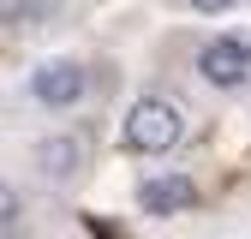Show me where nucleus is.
Returning a JSON list of instances; mask_svg holds the SVG:
<instances>
[{
    "label": "nucleus",
    "instance_id": "f257e3e1",
    "mask_svg": "<svg viewBox=\"0 0 251 239\" xmlns=\"http://www.w3.org/2000/svg\"><path fill=\"white\" fill-rule=\"evenodd\" d=\"M120 143L132 156H168L179 143V108L168 96H138L126 108V126H120Z\"/></svg>",
    "mask_w": 251,
    "mask_h": 239
},
{
    "label": "nucleus",
    "instance_id": "f03ea898",
    "mask_svg": "<svg viewBox=\"0 0 251 239\" xmlns=\"http://www.w3.org/2000/svg\"><path fill=\"white\" fill-rule=\"evenodd\" d=\"M90 96V72H84V60H72V54H54V60H42L36 72H30V102L36 108H78Z\"/></svg>",
    "mask_w": 251,
    "mask_h": 239
},
{
    "label": "nucleus",
    "instance_id": "7ed1b4c3",
    "mask_svg": "<svg viewBox=\"0 0 251 239\" xmlns=\"http://www.w3.org/2000/svg\"><path fill=\"white\" fill-rule=\"evenodd\" d=\"M198 78L215 84V90H239L251 78V42L245 36H215L198 48Z\"/></svg>",
    "mask_w": 251,
    "mask_h": 239
},
{
    "label": "nucleus",
    "instance_id": "20e7f679",
    "mask_svg": "<svg viewBox=\"0 0 251 239\" xmlns=\"http://www.w3.org/2000/svg\"><path fill=\"white\" fill-rule=\"evenodd\" d=\"M138 209H144V215H185V209H198V179L155 173V179L138 186Z\"/></svg>",
    "mask_w": 251,
    "mask_h": 239
},
{
    "label": "nucleus",
    "instance_id": "39448f33",
    "mask_svg": "<svg viewBox=\"0 0 251 239\" xmlns=\"http://www.w3.org/2000/svg\"><path fill=\"white\" fill-rule=\"evenodd\" d=\"M30 162H36L42 179H78L84 173V138L78 132H48L36 149H30Z\"/></svg>",
    "mask_w": 251,
    "mask_h": 239
},
{
    "label": "nucleus",
    "instance_id": "423d86ee",
    "mask_svg": "<svg viewBox=\"0 0 251 239\" xmlns=\"http://www.w3.org/2000/svg\"><path fill=\"white\" fill-rule=\"evenodd\" d=\"M60 12V0H12V24H42Z\"/></svg>",
    "mask_w": 251,
    "mask_h": 239
},
{
    "label": "nucleus",
    "instance_id": "0eeeda50",
    "mask_svg": "<svg viewBox=\"0 0 251 239\" xmlns=\"http://www.w3.org/2000/svg\"><path fill=\"white\" fill-rule=\"evenodd\" d=\"M192 6H198V12H233L239 0H192Z\"/></svg>",
    "mask_w": 251,
    "mask_h": 239
}]
</instances>
